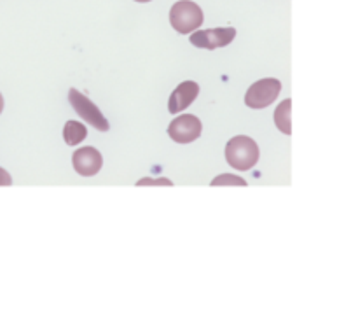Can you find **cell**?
Returning a JSON list of instances; mask_svg holds the SVG:
<instances>
[{
	"mask_svg": "<svg viewBox=\"0 0 358 336\" xmlns=\"http://www.w3.org/2000/svg\"><path fill=\"white\" fill-rule=\"evenodd\" d=\"M226 160L236 170H250L259 161V146L250 136H234L226 146Z\"/></svg>",
	"mask_w": 358,
	"mask_h": 336,
	"instance_id": "1",
	"label": "cell"
},
{
	"mask_svg": "<svg viewBox=\"0 0 358 336\" xmlns=\"http://www.w3.org/2000/svg\"><path fill=\"white\" fill-rule=\"evenodd\" d=\"M170 23L178 34H192L203 24V10L191 0H180L173 4L170 10Z\"/></svg>",
	"mask_w": 358,
	"mask_h": 336,
	"instance_id": "2",
	"label": "cell"
},
{
	"mask_svg": "<svg viewBox=\"0 0 358 336\" xmlns=\"http://www.w3.org/2000/svg\"><path fill=\"white\" fill-rule=\"evenodd\" d=\"M69 102L73 107V111H76L77 114L80 115V119H84L87 125L94 126V128L100 130V132H108L110 126H108L107 118L101 114L100 108H98L96 105L86 97V94H83L80 91L73 90L72 88V90L69 91Z\"/></svg>",
	"mask_w": 358,
	"mask_h": 336,
	"instance_id": "3",
	"label": "cell"
},
{
	"mask_svg": "<svg viewBox=\"0 0 358 336\" xmlns=\"http://www.w3.org/2000/svg\"><path fill=\"white\" fill-rule=\"evenodd\" d=\"M280 90H282V83L278 79H273V77L261 79L248 88L245 94V104L250 108H264L276 100Z\"/></svg>",
	"mask_w": 358,
	"mask_h": 336,
	"instance_id": "4",
	"label": "cell"
},
{
	"mask_svg": "<svg viewBox=\"0 0 358 336\" xmlns=\"http://www.w3.org/2000/svg\"><path fill=\"white\" fill-rule=\"evenodd\" d=\"M234 37H236V28H212V30L192 31L189 42H192V46H196V48L217 49L231 44Z\"/></svg>",
	"mask_w": 358,
	"mask_h": 336,
	"instance_id": "5",
	"label": "cell"
},
{
	"mask_svg": "<svg viewBox=\"0 0 358 336\" xmlns=\"http://www.w3.org/2000/svg\"><path fill=\"white\" fill-rule=\"evenodd\" d=\"M201 121L192 114H182L170 122L168 135L178 144H189L201 135Z\"/></svg>",
	"mask_w": 358,
	"mask_h": 336,
	"instance_id": "6",
	"label": "cell"
},
{
	"mask_svg": "<svg viewBox=\"0 0 358 336\" xmlns=\"http://www.w3.org/2000/svg\"><path fill=\"white\" fill-rule=\"evenodd\" d=\"M73 168L79 175L83 177H93L100 172L101 164H103V158L98 153L94 147H80L79 150H76L72 156Z\"/></svg>",
	"mask_w": 358,
	"mask_h": 336,
	"instance_id": "7",
	"label": "cell"
},
{
	"mask_svg": "<svg viewBox=\"0 0 358 336\" xmlns=\"http://www.w3.org/2000/svg\"><path fill=\"white\" fill-rule=\"evenodd\" d=\"M199 86L194 80H184L182 84H178L177 90L171 93L170 100H168V111L171 114H178V112L185 111L192 102L198 98Z\"/></svg>",
	"mask_w": 358,
	"mask_h": 336,
	"instance_id": "8",
	"label": "cell"
},
{
	"mask_svg": "<svg viewBox=\"0 0 358 336\" xmlns=\"http://www.w3.org/2000/svg\"><path fill=\"white\" fill-rule=\"evenodd\" d=\"M86 126L77 121H66L65 128H63V139H65V142L69 146H77V144H80L86 139Z\"/></svg>",
	"mask_w": 358,
	"mask_h": 336,
	"instance_id": "9",
	"label": "cell"
},
{
	"mask_svg": "<svg viewBox=\"0 0 358 336\" xmlns=\"http://www.w3.org/2000/svg\"><path fill=\"white\" fill-rule=\"evenodd\" d=\"M290 107H292V102L283 100L282 104L276 107L275 112V122L278 126V130L285 135H290L292 133V126H290Z\"/></svg>",
	"mask_w": 358,
	"mask_h": 336,
	"instance_id": "10",
	"label": "cell"
},
{
	"mask_svg": "<svg viewBox=\"0 0 358 336\" xmlns=\"http://www.w3.org/2000/svg\"><path fill=\"white\" fill-rule=\"evenodd\" d=\"M212 186H247V182H245L241 177H236V175L224 174L213 178Z\"/></svg>",
	"mask_w": 358,
	"mask_h": 336,
	"instance_id": "11",
	"label": "cell"
},
{
	"mask_svg": "<svg viewBox=\"0 0 358 336\" xmlns=\"http://www.w3.org/2000/svg\"><path fill=\"white\" fill-rule=\"evenodd\" d=\"M138 186H171L173 182L168 181V178H159V181H152V178H142L140 182H136Z\"/></svg>",
	"mask_w": 358,
	"mask_h": 336,
	"instance_id": "12",
	"label": "cell"
},
{
	"mask_svg": "<svg viewBox=\"0 0 358 336\" xmlns=\"http://www.w3.org/2000/svg\"><path fill=\"white\" fill-rule=\"evenodd\" d=\"M10 184H13V178H10V175L0 167V186H10Z\"/></svg>",
	"mask_w": 358,
	"mask_h": 336,
	"instance_id": "13",
	"label": "cell"
},
{
	"mask_svg": "<svg viewBox=\"0 0 358 336\" xmlns=\"http://www.w3.org/2000/svg\"><path fill=\"white\" fill-rule=\"evenodd\" d=\"M2 111H3V98L2 94H0V114H2Z\"/></svg>",
	"mask_w": 358,
	"mask_h": 336,
	"instance_id": "14",
	"label": "cell"
},
{
	"mask_svg": "<svg viewBox=\"0 0 358 336\" xmlns=\"http://www.w3.org/2000/svg\"><path fill=\"white\" fill-rule=\"evenodd\" d=\"M135 2H150V0H135Z\"/></svg>",
	"mask_w": 358,
	"mask_h": 336,
	"instance_id": "15",
	"label": "cell"
}]
</instances>
